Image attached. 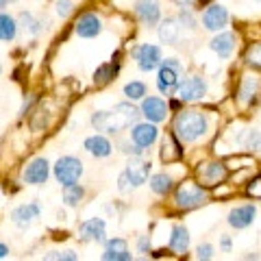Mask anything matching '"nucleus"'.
Wrapping results in <instances>:
<instances>
[{
    "instance_id": "obj_27",
    "label": "nucleus",
    "mask_w": 261,
    "mask_h": 261,
    "mask_svg": "<svg viewBox=\"0 0 261 261\" xmlns=\"http://www.w3.org/2000/svg\"><path fill=\"white\" fill-rule=\"evenodd\" d=\"M83 196H85V190L79 183H72V185L63 187V202L68 207H79L81 200H83Z\"/></svg>"
},
{
    "instance_id": "obj_19",
    "label": "nucleus",
    "mask_w": 261,
    "mask_h": 261,
    "mask_svg": "<svg viewBox=\"0 0 261 261\" xmlns=\"http://www.w3.org/2000/svg\"><path fill=\"white\" fill-rule=\"evenodd\" d=\"M39 214H42V209H39L37 202H27V205H20L11 211V220H13L15 226L27 228L33 220L39 218Z\"/></svg>"
},
{
    "instance_id": "obj_10",
    "label": "nucleus",
    "mask_w": 261,
    "mask_h": 261,
    "mask_svg": "<svg viewBox=\"0 0 261 261\" xmlns=\"http://www.w3.org/2000/svg\"><path fill=\"white\" fill-rule=\"evenodd\" d=\"M48 174H50V166L44 157L33 159L22 172V181L27 185H44L48 181Z\"/></svg>"
},
{
    "instance_id": "obj_26",
    "label": "nucleus",
    "mask_w": 261,
    "mask_h": 261,
    "mask_svg": "<svg viewBox=\"0 0 261 261\" xmlns=\"http://www.w3.org/2000/svg\"><path fill=\"white\" fill-rule=\"evenodd\" d=\"M18 20L9 13L0 11V42H13L15 35H18Z\"/></svg>"
},
{
    "instance_id": "obj_40",
    "label": "nucleus",
    "mask_w": 261,
    "mask_h": 261,
    "mask_svg": "<svg viewBox=\"0 0 261 261\" xmlns=\"http://www.w3.org/2000/svg\"><path fill=\"white\" fill-rule=\"evenodd\" d=\"M7 255H9V248H7L5 244H0V259H5Z\"/></svg>"
},
{
    "instance_id": "obj_25",
    "label": "nucleus",
    "mask_w": 261,
    "mask_h": 261,
    "mask_svg": "<svg viewBox=\"0 0 261 261\" xmlns=\"http://www.w3.org/2000/svg\"><path fill=\"white\" fill-rule=\"evenodd\" d=\"M190 248V233L185 226H174L172 235H170V250H174L176 255H183Z\"/></svg>"
},
{
    "instance_id": "obj_15",
    "label": "nucleus",
    "mask_w": 261,
    "mask_h": 261,
    "mask_svg": "<svg viewBox=\"0 0 261 261\" xmlns=\"http://www.w3.org/2000/svg\"><path fill=\"white\" fill-rule=\"evenodd\" d=\"M168 105L166 100H161L157 96H148L142 100V116L148 122H163L168 116Z\"/></svg>"
},
{
    "instance_id": "obj_28",
    "label": "nucleus",
    "mask_w": 261,
    "mask_h": 261,
    "mask_svg": "<svg viewBox=\"0 0 261 261\" xmlns=\"http://www.w3.org/2000/svg\"><path fill=\"white\" fill-rule=\"evenodd\" d=\"M150 190L159 196H166L170 190H172V176H168L166 172H159L150 178Z\"/></svg>"
},
{
    "instance_id": "obj_34",
    "label": "nucleus",
    "mask_w": 261,
    "mask_h": 261,
    "mask_svg": "<svg viewBox=\"0 0 261 261\" xmlns=\"http://www.w3.org/2000/svg\"><path fill=\"white\" fill-rule=\"evenodd\" d=\"M72 9H74L72 0H57V3H55V11H57L59 18H68V15L72 13Z\"/></svg>"
},
{
    "instance_id": "obj_30",
    "label": "nucleus",
    "mask_w": 261,
    "mask_h": 261,
    "mask_svg": "<svg viewBox=\"0 0 261 261\" xmlns=\"http://www.w3.org/2000/svg\"><path fill=\"white\" fill-rule=\"evenodd\" d=\"M124 96L128 100H142L146 96V85L142 81H130V83L124 85Z\"/></svg>"
},
{
    "instance_id": "obj_7",
    "label": "nucleus",
    "mask_w": 261,
    "mask_h": 261,
    "mask_svg": "<svg viewBox=\"0 0 261 261\" xmlns=\"http://www.w3.org/2000/svg\"><path fill=\"white\" fill-rule=\"evenodd\" d=\"M259 92H261V79L257 74L242 76L240 87H238V94H235V96H238L240 107H250V105L257 100Z\"/></svg>"
},
{
    "instance_id": "obj_44",
    "label": "nucleus",
    "mask_w": 261,
    "mask_h": 261,
    "mask_svg": "<svg viewBox=\"0 0 261 261\" xmlns=\"http://www.w3.org/2000/svg\"><path fill=\"white\" fill-rule=\"evenodd\" d=\"M0 72H3V68H0Z\"/></svg>"
},
{
    "instance_id": "obj_38",
    "label": "nucleus",
    "mask_w": 261,
    "mask_h": 261,
    "mask_svg": "<svg viewBox=\"0 0 261 261\" xmlns=\"http://www.w3.org/2000/svg\"><path fill=\"white\" fill-rule=\"evenodd\" d=\"M196 255H198V259H214V246L211 244H202V246H198V250H196Z\"/></svg>"
},
{
    "instance_id": "obj_8",
    "label": "nucleus",
    "mask_w": 261,
    "mask_h": 261,
    "mask_svg": "<svg viewBox=\"0 0 261 261\" xmlns=\"http://www.w3.org/2000/svg\"><path fill=\"white\" fill-rule=\"evenodd\" d=\"M183 70L174 68V65H170L166 61H161L159 65V74H157V87L163 96H172L176 89H178V74H181Z\"/></svg>"
},
{
    "instance_id": "obj_43",
    "label": "nucleus",
    "mask_w": 261,
    "mask_h": 261,
    "mask_svg": "<svg viewBox=\"0 0 261 261\" xmlns=\"http://www.w3.org/2000/svg\"><path fill=\"white\" fill-rule=\"evenodd\" d=\"M11 3H15V0H0V11H3L7 5H11Z\"/></svg>"
},
{
    "instance_id": "obj_5",
    "label": "nucleus",
    "mask_w": 261,
    "mask_h": 261,
    "mask_svg": "<svg viewBox=\"0 0 261 261\" xmlns=\"http://www.w3.org/2000/svg\"><path fill=\"white\" fill-rule=\"evenodd\" d=\"M196 172H198V181L202 187H216L226 181L228 168L222 161H209V163H202Z\"/></svg>"
},
{
    "instance_id": "obj_16",
    "label": "nucleus",
    "mask_w": 261,
    "mask_h": 261,
    "mask_svg": "<svg viewBox=\"0 0 261 261\" xmlns=\"http://www.w3.org/2000/svg\"><path fill=\"white\" fill-rule=\"evenodd\" d=\"M81 240L83 242H105V235H107V224H105L102 218H89L85 220L79 228Z\"/></svg>"
},
{
    "instance_id": "obj_37",
    "label": "nucleus",
    "mask_w": 261,
    "mask_h": 261,
    "mask_svg": "<svg viewBox=\"0 0 261 261\" xmlns=\"http://www.w3.org/2000/svg\"><path fill=\"white\" fill-rule=\"evenodd\" d=\"M118 190H120V192H130V190H135V185L130 183V178L126 176V172H122V174L118 176Z\"/></svg>"
},
{
    "instance_id": "obj_13",
    "label": "nucleus",
    "mask_w": 261,
    "mask_h": 261,
    "mask_svg": "<svg viewBox=\"0 0 261 261\" xmlns=\"http://www.w3.org/2000/svg\"><path fill=\"white\" fill-rule=\"evenodd\" d=\"M150 161H144V159H140V154H133L130 157V161L126 163V176L130 178V183H133L135 187H140V185H144L146 181H148V174H150Z\"/></svg>"
},
{
    "instance_id": "obj_1",
    "label": "nucleus",
    "mask_w": 261,
    "mask_h": 261,
    "mask_svg": "<svg viewBox=\"0 0 261 261\" xmlns=\"http://www.w3.org/2000/svg\"><path fill=\"white\" fill-rule=\"evenodd\" d=\"M142 116V109L133 107L130 102H118L113 111H98L92 116V124L96 130H105V133H120L128 124H135L137 118Z\"/></svg>"
},
{
    "instance_id": "obj_2",
    "label": "nucleus",
    "mask_w": 261,
    "mask_h": 261,
    "mask_svg": "<svg viewBox=\"0 0 261 261\" xmlns=\"http://www.w3.org/2000/svg\"><path fill=\"white\" fill-rule=\"evenodd\" d=\"M207 116L202 111H178V116L174 118V135L178 137V142H196L198 137L207 133Z\"/></svg>"
},
{
    "instance_id": "obj_24",
    "label": "nucleus",
    "mask_w": 261,
    "mask_h": 261,
    "mask_svg": "<svg viewBox=\"0 0 261 261\" xmlns=\"http://www.w3.org/2000/svg\"><path fill=\"white\" fill-rule=\"evenodd\" d=\"M111 148L113 146L105 135H92L85 140V150L89 154H94V157H109Z\"/></svg>"
},
{
    "instance_id": "obj_42",
    "label": "nucleus",
    "mask_w": 261,
    "mask_h": 261,
    "mask_svg": "<svg viewBox=\"0 0 261 261\" xmlns=\"http://www.w3.org/2000/svg\"><path fill=\"white\" fill-rule=\"evenodd\" d=\"M222 248H224V250H231V240H228L226 235L222 238Z\"/></svg>"
},
{
    "instance_id": "obj_41",
    "label": "nucleus",
    "mask_w": 261,
    "mask_h": 261,
    "mask_svg": "<svg viewBox=\"0 0 261 261\" xmlns=\"http://www.w3.org/2000/svg\"><path fill=\"white\" fill-rule=\"evenodd\" d=\"M196 0H176V5L178 7H190V5H194Z\"/></svg>"
},
{
    "instance_id": "obj_20",
    "label": "nucleus",
    "mask_w": 261,
    "mask_h": 261,
    "mask_svg": "<svg viewBox=\"0 0 261 261\" xmlns=\"http://www.w3.org/2000/svg\"><path fill=\"white\" fill-rule=\"evenodd\" d=\"M102 259L105 261H130L128 252V244L122 240V238H113L107 242V246H105V252H102Z\"/></svg>"
},
{
    "instance_id": "obj_4",
    "label": "nucleus",
    "mask_w": 261,
    "mask_h": 261,
    "mask_svg": "<svg viewBox=\"0 0 261 261\" xmlns=\"http://www.w3.org/2000/svg\"><path fill=\"white\" fill-rule=\"evenodd\" d=\"M81 174H83V163L76 157H61L55 163V178L59 181V185H72L76 183Z\"/></svg>"
},
{
    "instance_id": "obj_33",
    "label": "nucleus",
    "mask_w": 261,
    "mask_h": 261,
    "mask_svg": "<svg viewBox=\"0 0 261 261\" xmlns=\"http://www.w3.org/2000/svg\"><path fill=\"white\" fill-rule=\"evenodd\" d=\"M246 196H248V198H252V200H261V176L252 178V181L248 183Z\"/></svg>"
},
{
    "instance_id": "obj_22",
    "label": "nucleus",
    "mask_w": 261,
    "mask_h": 261,
    "mask_svg": "<svg viewBox=\"0 0 261 261\" xmlns=\"http://www.w3.org/2000/svg\"><path fill=\"white\" fill-rule=\"evenodd\" d=\"M181 154H183V148H181V144H178V137L168 133L161 142V161L172 163L176 159H181Z\"/></svg>"
},
{
    "instance_id": "obj_14",
    "label": "nucleus",
    "mask_w": 261,
    "mask_h": 261,
    "mask_svg": "<svg viewBox=\"0 0 261 261\" xmlns=\"http://www.w3.org/2000/svg\"><path fill=\"white\" fill-rule=\"evenodd\" d=\"M226 22H228V11L222 5H211L202 13V27L207 31H214V33L222 31L226 27Z\"/></svg>"
},
{
    "instance_id": "obj_6",
    "label": "nucleus",
    "mask_w": 261,
    "mask_h": 261,
    "mask_svg": "<svg viewBox=\"0 0 261 261\" xmlns=\"http://www.w3.org/2000/svg\"><path fill=\"white\" fill-rule=\"evenodd\" d=\"M135 59H137V65H140L142 72H152L154 68L161 65V48L154 46V44H142L135 48Z\"/></svg>"
},
{
    "instance_id": "obj_36",
    "label": "nucleus",
    "mask_w": 261,
    "mask_h": 261,
    "mask_svg": "<svg viewBox=\"0 0 261 261\" xmlns=\"http://www.w3.org/2000/svg\"><path fill=\"white\" fill-rule=\"evenodd\" d=\"M44 259H59V261H76V255L72 250H63V252H59V250H53V252H48V255H44Z\"/></svg>"
},
{
    "instance_id": "obj_23",
    "label": "nucleus",
    "mask_w": 261,
    "mask_h": 261,
    "mask_svg": "<svg viewBox=\"0 0 261 261\" xmlns=\"http://www.w3.org/2000/svg\"><path fill=\"white\" fill-rule=\"evenodd\" d=\"M178 20L174 18H166L159 24V39L168 46H174L178 42V35H181V27H178Z\"/></svg>"
},
{
    "instance_id": "obj_3",
    "label": "nucleus",
    "mask_w": 261,
    "mask_h": 261,
    "mask_svg": "<svg viewBox=\"0 0 261 261\" xmlns=\"http://www.w3.org/2000/svg\"><path fill=\"white\" fill-rule=\"evenodd\" d=\"M174 202L176 207L181 209H194V207H200L207 202V190L198 183H192V181H185L176 187L174 192Z\"/></svg>"
},
{
    "instance_id": "obj_9",
    "label": "nucleus",
    "mask_w": 261,
    "mask_h": 261,
    "mask_svg": "<svg viewBox=\"0 0 261 261\" xmlns=\"http://www.w3.org/2000/svg\"><path fill=\"white\" fill-rule=\"evenodd\" d=\"M176 92L183 102H194V100H200V98L207 94V83L202 76H190V79H185L183 83H178Z\"/></svg>"
},
{
    "instance_id": "obj_12",
    "label": "nucleus",
    "mask_w": 261,
    "mask_h": 261,
    "mask_svg": "<svg viewBox=\"0 0 261 261\" xmlns=\"http://www.w3.org/2000/svg\"><path fill=\"white\" fill-rule=\"evenodd\" d=\"M135 15L144 27H154L161 18L159 0H135Z\"/></svg>"
},
{
    "instance_id": "obj_39",
    "label": "nucleus",
    "mask_w": 261,
    "mask_h": 261,
    "mask_svg": "<svg viewBox=\"0 0 261 261\" xmlns=\"http://www.w3.org/2000/svg\"><path fill=\"white\" fill-rule=\"evenodd\" d=\"M137 248H140V252H148L150 250V238L148 235H142V238L137 240Z\"/></svg>"
},
{
    "instance_id": "obj_17",
    "label": "nucleus",
    "mask_w": 261,
    "mask_h": 261,
    "mask_svg": "<svg viewBox=\"0 0 261 261\" xmlns=\"http://www.w3.org/2000/svg\"><path fill=\"white\" fill-rule=\"evenodd\" d=\"M74 31H76L79 37L92 39V37H96L98 33L102 31V22H100V18H98L96 13H85V15H81V18H79Z\"/></svg>"
},
{
    "instance_id": "obj_21",
    "label": "nucleus",
    "mask_w": 261,
    "mask_h": 261,
    "mask_svg": "<svg viewBox=\"0 0 261 261\" xmlns=\"http://www.w3.org/2000/svg\"><path fill=\"white\" fill-rule=\"evenodd\" d=\"M211 50H214L218 57H222V59H226V57H231L233 48H235V35L233 33H218V35L211 39Z\"/></svg>"
},
{
    "instance_id": "obj_31",
    "label": "nucleus",
    "mask_w": 261,
    "mask_h": 261,
    "mask_svg": "<svg viewBox=\"0 0 261 261\" xmlns=\"http://www.w3.org/2000/svg\"><path fill=\"white\" fill-rule=\"evenodd\" d=\"M246 63L250 65V68H257L261 70V42H255V44H250L246 48Z\"/></svg>"
},
{
    "instance_id": "obj_11",
    "label": "nucleus",
    "mask_w": 261,
    "mask_h": 261,
    "mask_svg": "<svg viewBox=\"0 0 261 261\" xmlns=\"http://www.w3.org/2000/svg\"><path fill=\"white\" fill-rule=\"evenodd\" d=\"M157 135H159V128L154 126V122H135L133 128H130V140H133V144L142 146V148L152 146Z\"/></svg>"
},
{
    "instance_id": "obj_32",
    "label": "nucleus",
    "mask_w": 261,
    "mask_h": 261,
    "mask_svg": "<svg viewBox=\"0 0 261 261\" xmlns=\"http://www.w3.org/2000/svg\"><path fill=\"white\" fill-rule=\"evenodd\" d=\"M111 72L116 74V68H113V63H105V65H100L96 72H94V81L98 85H102V83H107L109 79H113L111 76Z\"/></svg>"
},
{
    "instance_id": "obj_29",
    "label": "nucleus",
    "mask_w": 261,
    "mask_h": 261,
    "mask_svg": "<svg viewBox=\"0 0 261 261\" xmlns=\"http://www.w3.org/2000/svg\"><path fill=\"white\" fill-rule=\"evenodd\" d=\"M18 20H20L18 24L24 29V33H29V35H37V33L42 31V22H39V20L35 18V15L29 13V11H22Z\"/></svg>"
},
{
    "instance_id": "obj_18",
    "label": "nucleus",
    "mask_w": 261,
    "mask_h": 261,
    "mask_svg": "<svg viewBox=\"0 0 261 261\" xmlns=\"http://www.w3.org/2000/svg\"><path fill=\"white\" fill-rule=\"evenodd\" d=\"M257 216V207L255 205H242L235 207L231 214H228V224L233 228H248L252 222H255Z\"/></svg>"
},
{
    "instance_id": "obj_35",
    "label": "nucleus",
    "mask_w": 261,
    "mask_h": 261,
    "mask_svg": "<svg viewBox=\"0 0 261 261\" xmlns=\"http://www.w3.org/2000/svg\"><path fill=\"white\" fill-rule=\"evenodd\" d=\"M178 22L183 24L185 29H196V20L190 11V7H181V13H178Z\"/></svg>"
}]
</instances>
